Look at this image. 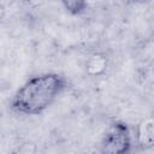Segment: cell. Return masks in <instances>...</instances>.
<instances>
[{
	"mask_svg": "<svg viewBox=\"0 0 154 154\" xmlns=\"http://www.w3.org/2000/svg\"><path fill=\"white\" fill-rule=\"evenodd\" d=\"M65 88V79L57 73L30 78L16 93L12 107L22 114H37L49 107Z\"/></svg>",
	"mask_w": 154,
	"mask_h": 154,
	"instance_id": "cell-1",
	"label": "cell"
},
{
	"mask_svg": "<svg viewBox=\"0 0 154 154\" xmlns=\"http://www.w3.org/2000/svg\"><path fill=\"white\" fill-rule=\"evenodd\" d=\"M131 148V136L124 124L116 123L105 134L100 152L101 154H126Z\"/></svg>",
	"mask_w": 154,
	"mask_h": 154,
	"instance_id": "cell-2",
	"label": "cell"
},
{
	"mask_svg": "<svg viewBox=\"0 0 154 154\" xmlns=\"http://www.w3.org/2000/svg\"><path fill=\"white\" fill-rule=\"evenodd\" d=\"M136 141L142 149H149L154 143V130H153V119L147 117L142 119L136 128Z\"/></svg>",
	"mask_w": 154,
	"mask_h": 154,
	"instance_id": "cell-3",
	"label": "cell"
},
{
	"mask_svg": "<svg viewBox=\"0 0 154 154\" xmlns=\"http://www.w3.org/2000/svg\"><path fill=\"white\" fill-rule=\"evenodd\" d=\"M107 58L101 53L91 54L85 63V71L90 76H100L106 71Z\"/></svg>",
	"mask_w": 154,
	"mask_h": 154,
	"instance_id": "cell-4",
	"label": "cell"
},
{
	"mask_svg": "<svg viewBox=\"0 0 154 154\" xmlns=\"http://www.w3.org/2000/svg\"><path fill=\"white\" fill-rule=\"evenodd\" d=\"M63 5L65 6L66 10H69L72 13H78V12L85 10V7H87V4L83 1H65V2H63Z\"/></svg>",
	"mask_w": 154,
	"mask_h": 154,
	"instance_id": "cell-5",
	"label": "cell"
},
{
	"mask_svg": "<svg viewBox=\"0 0 154 154\" xmlns=\"http://www.w3.org/2000/svg\"><path fill=\"white\" fill-rule=\"evenodd\" d=\"M4 13H5V8H4V6L0 4V19L2 18V16H4Z\"/></svg>",
	"mask_w": 154,
	"mask_h": 154,
	"instance_id": "cell-6",
	"label": "cell"
}]
</instances>
